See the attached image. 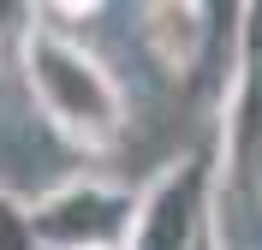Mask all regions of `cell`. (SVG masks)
Listing matches in <instances>:
<instances>
[{"label": "cell", "instance_id": "cell-6", "mask_svg": "<svg viewBox=\"0 0 262 250\" xmlns=\"http://www.w3.org/2000/svg\"><path fill=\"white\" fill-rule=\"evenodd\" d=\"M0 250H36L30 226H24V202L12 191H0Z\"/></svg>", "mask_w": 262, "mask_h": 250}, {"label": "cell", "instance_id": "cell-1", "mask_svg": "<svg viewBox=\"0 0 262 250\" xmlns=\"http://www.w3.org/2000/svg\"><path fill=\"white\" fill-rule=\"evenodd\" d=\"M18 78L30 89L36 113L48 119V131L83 155H107L125 137V89L114 66L72 30H54L42 18H24L18 30Z\"/></svg>", "mask_w": 262, "mask_h": 250}, {"label": "cell", "instance_id": "cell-2", "mask_svg": "<svg viewBox=\"0 0 262 250\" xmlns=\"http://www.w3.org/2000/svg\"><path fill=\"white\" fill-rule=\"evenodd\" d=\"M214 185H221L214 155H203V149L173 155L149 185H137L131 233L119 250H191L214 226Z\"/></svg>", "mask_w": 262, "mask_h": 250}, {"label": "cell", "instance_id": "cell-7", "mask_svg": "<svg viewBox=\"0 0 262 250\" xmlns=\"http://www.w3.org/2000/svg\"><path fill=\"white\" fill-rule=\"evenodd\" d=\"M191 250H221V233H214V226H209V233L196 238V244H191Z\"/></svg>", "mask_w": 262, "mask_h": 250}, {"label": "cell", "instance_id": "cell-3", "mask_svg": "<svg viewBox=\"0 0 262 250\" xmlns=\"http://www.w3.org/2000/svg\"><path fill=\"white\" fill-rule=\"evenodd\" d=\"M137 191L114 179H66L24 202V226L36 250H119L131 233Z\"/></svg>", "mask_w": 262, "mask_h": 250}, {"label": "cell", "instance_id": "cell-4", "mask_svg": "<svg viewBox=\"0 0 262 250\" xmlns=\"http://www.w3.org/2000/svg\"><path fill=\"white\" fill-rule=\"evenodd\" d=\"M238 72L227 89V113H221V155H214V179H250L262 185V6H245L238 24Z\"/></svg>", "mask_w": 262, "mask_h": 250}, {"label": "cell", "instance_id": "cell-5", "mask_svg": "<svg viewBox=\"0 0 262 250\" xmlns=\"http://www.w3.org/2000/svg\"><path fill=\"white\" fill-rule=\"evenodd\" d=\"M214 6H191V0H161V6H143V42L155 54V66L185 78L196 72L203 48H209V24Z\"/></svg>", "mask_w": 262, "mask_h": 250}]
</instances>
